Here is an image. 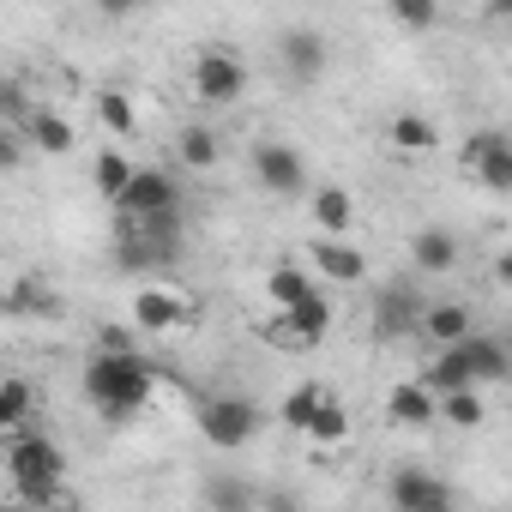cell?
Masks as SVG:
<instances>
[{"instance_id": "6da1fadb", "label": "cell", "mask_w": 512, "mask_h": 512, "mask_svg": "<svg viewBox=\"0 0 512 512\" xmlns=\"http://www.w3.org/2000/svg\"><path fill=\"white\" fill-rule=\"evenodd\" d=\"M157 392V362H145L139 350H91L85 362V398L103 422H139L145 404Z\"/></svg>"}, {"instance_id": "7a4b0ae2", "label": "cell", "mask_w": 512, "mask_h": 512, "mask_svg": "<svg viewBox=\"0 0 512 512\" xmlns=\"http://www.w3.org/2000/svg\"><path fill=\"white\" fill-rule=\"evenodd\" d=\"M0 464H7V476H13V500H25V506H67V500H73L61 440H49V434L31 428V422L7 434Z\"/></svg>"}, {"instance_id": "3957f363", "label": "cell", "mask_w": 512, "mask_h": 512, "mask_svg": "<svg viewBox=\"0 0 512 512\" xmlns=\"http://www.w3.org/2000/svg\"><path fill=\"white\" fill-rule=\"evenodd\" d=\"M332 320H338V308H332V296L314 284L302 302L272 308V320L260 326V338H266V344H278V350H314V344L332 332Z\"/></svg>"}, {"instance_id": "277c9868", "label": "cell", "mask_w": 512, "mask_h": 512, "mask_svg": "<svg viewBox=\"0 0 512 512\" xmlns=\"http://www.w3.org/2000/svg\"><path fill=\"white\" fill-rule=\"evenodd\" d=\"M187 79H193V97H199L205 109H235V103L247 97V61H241L235 49H223V43L199 49L193 67H187Z\"/></svg>"}, {"instance_id": "5b68a950", "label": "cell", "mask_w": 512, "mask_h": 512, "mask_svg": "<svg viewBox=\"0 0 512 512\" xmlns=\"http://www.w3.org/2000/svg\"><path fill=\"white\" fill-rule=\"evenodd\" d=\"M115 217H163V211H181V175L163 169V163H133L121 193L109 199Z\"/></svg>"}, {"instance_id": "8992f818", "label": "cell", "mask_w": 512, "mask_h": 512, "mask_svg": "<svg viewBox=\"0 0 512 512\" xmlns=\"http://www.w3.org/2000/svg\"><path fill=\"white\" fill-rule=\"evenodd\" d=\"M199 434L217 446V452H241L253 434H260V404L241 398V392H217V398H199Z\"/></svg>"}, {"instance_id": "52a82bcc", "label": "cell", "mask_w": 512, "mask_h": 512, "mask_svg": "<svg viewBox=\"0 0 512 512\" xmlns=\"http://www.w3.org/2000/svg\"><path fill=\"white\" fill-rule=\"evenodd\" d=\"M422 278L416 272H404V278H386L380 290H374V338L380 344H404V338H416V320H422Z\"/></svg>"}, {"instance_id": "ba28073f", "label": "cell", "mask_w": 512, "mask_h": 512, "mask_svg": "<svg viewBox=\"0 0 512 512\" xmlns=\"http://www.w3.org/2000/svg\"><path fill=\"white\" fill-rule=\"evenodd\" d=\"M386 506H392V512H452L458 494H452V482H440L434 470L398 464V470L386 476Z\"/></svg>"}, {"instance_id": "9c48e42d", "label": "cell", "mask_w": 512, "mask_h": 512, "mask_svg": "<svg viewBox=\"0 0 512 512\" xmlns=\"http://www.w3.org/2000/svg\"><path fill=\"white\" fill-rule=\"evenodd\" d=\"M278 67H284V79H290L296 91H308V85L326 79V67H332V43H326L314 25H290V31L278 37Z\"/></svg>"}, {"instance_id": "30bf717a", "label": "cell", "mask_w": 512, "mask_h": 512, "mask_svg": "<svg viewBox=\"0 0 512 512\" xmlns=\"http://www.w3.org/2000/svg\"><path fill=\"white\" fill-rule=\"evenodd\" d=\"M133 332H181V326H193V296L187 290H175V284H139L133 290Z\"/></svg>"}, {"instance_id": "8fae6325", "label": "cell", "mask_w": 512, "mask_h": 512, "mask_svg": "<svg viewBox=\"0 0 512 512\" xmlns=\"http://www.w3.org/2000/svg\"><path fill=\"white\" fill-rule=\"evenodd\" d=\"M253 181L278 199H296V193H308V157L284 139H260L253 145Z\"/></svg>"}, {"instance_id": "7c38bea8", "label": "cell", "mask_w": 512, "mask_h": 512, "mask_svg": "<svg viewBox=\"0 0 512 512\" xmlns=\"http://www.w3.org/2000/svg\"><path fill=\"white\" fill-rule=\"evenodd\" d=\"M464 169L488 187V193H512V139L500 133V127H482V133H470L464 139Z\"/></svg>"}, {"instance_id": "4fadbf2b", "label": "cell", "mask_w": 512, "mask_h": 512, "mask_svg": "<svg viewBox=\"0 0 512 512\" xmlns=\"http://www.w3.org/2000/svg\"><path fill=\"white\" fill-rule=\"evenodd\" d=\"M0 314L7 320H61V290L43 272H19L7 290H0Z\"/></svg>"}, {"instance_id": "5bb4252c", "label": "cell", "mask_w": 512, "mask_h": 512, "mask_svg": "<svg viewBox=\"0 0 512 512\" xmlns=\"http://www.w3.org/2000/svg\"><path fill=\"white\" fill-rule=\"evenodd\" d=\"M308 272H320L326 284H362L368 278V253L344 235H314L308 247Z\"/></svg>"}, {"instance_id": "9a60e30c", "label": "cell", "mask_w": 512, "mask_h": 512, "mask_svg": "<svg viewBox=\"0 0 512 512\" xmlns=\"http://www.w3.org/2000/svg\"><path fill=\"white\" fill-rule=\"evenodd\" d=\"M19 133H25V145H31L37 157H67V151L79 145L73 121H67L55 103H31V109H25V121H19Z\"/></svg>"}, {"instance_id": "2e32d148", "label": "cell", "mask_w": 512, "mask_h": 512, "mask_svg": "<svg viewBox=\"0 0 512 512\" xmlns=\"http://www.w3.org/2000/svg\"><path fill=\"white\" fill-rule=\"evenodd\" d=\"M458 235L452 229H440V223H428V229H416L410 235V266H416V278H440V272H452L458 266Z\"/></svg>"}, {"instance_id": "e0dca14e", "label": "cell", "mask_w": 512, "mask_h": 512, "mask_svg": "<svg viewBox=\"0 0 512 512\" xmlns=\"http://www.w3.org/2000/svg\"><path fill=\"white\" fill-rule=\"evenodd\" d=\"M464 332H476V308H470V302H422L416 338H428V344L440 350V344H458Z\"/></svg>"}, {"instance_id": "ac0fdd59", "label": "cell", "mask_w": 512, "mask_h": 512, "mask_svg": "<svg viewBox=\"0 0 512 512\" xmlns=\"http://www.w3.org/2000/svg\"><path fill=\"white\" fill-rule=\"evenodd\" d=\"M308 211H314L320 235H350V229H356V199H350V187H338V181L308 187Z\"/></svg>"}, {"instance_id": "d6986e66", "label": "cell", "mask_w": 512, "mask_h": 512, "mask_svg": "<svg viewBox=\"0 0 512 512\" xmlns=\"http://www.w3.org/2000/svg\"><path fill=\"white\" fill-rule=\"evenodd\" d=\"M386 422L392 428H434V392L422 380H398L386 392Z\"/></svg>"}, {"instance_id": "ffe728a7", "label": "cell", "mask_w": 512, "mask_h": 512, "mask_svg": "<svg viewBox=\"0 0 512 512\" xmlns=\"http://www.w3.org/2000/svg\"><path fill=\"white\" fill-rule=\"evenodd\" d=\"M217 157H223V145H217V133H211L205 121H187V127H175V169H187V175H205V169H217Z\"/></svg>"}, {"instance_id": "44dd1931", "label": "cell", "mask_w": 512, "mask_h": 512, "mask_svg": "<svg viewBox=\"0 0 512 512\" xmlns=\"http://www.w3.org/2000/svg\"><path fill=\"white\" fill-rule=\"evenodd\" d=\"M464 350H470V368H476V386H500L506 374H512V350H506V338H494V332H464Z\"/></svg>"}, {"instance_id": "7402d4cb", "label": "cell", "mask_w": 512, "mask_h": 512, "mask_svg": "<svg viewBox=\"0 0 512 512\" xmlns=\"http://www.w3.org/2000/svg\"><path fill=\"white\" fill-rule=\"evenodd\" d=\"M386 145L404 151V157H422V151L440 145V127H434L428 115H416V109H398V115L386 121Z\"/></svg>"}, {"instance_id": "603a6c76", "label": "cell", "mask_w": 512, "mask_h": 512, "mask_svg": "<svg viewBox=\"0 0 512 512\" xmlns=\"http://www.w3.org/2000/svg\"><path fill=\"white\" fill-rule=\"evenodd\" d=\"M434 422H452V428H482V422H488V398H482V386H452V392H434Z\"/></svg>"}, {"instance_id": "cb8c5ba5", "label": "cell", "mask_w": 512, "mask_h": 512, "mask_svg": "<svg viewBox=\"0 0 512 512\" xmlns=\"http://www.w3.org/2000/svg\"><path fill=\"white\" fill-rule=\"evenodd\" d=\"M37 416V386L25 374H0V434H13Z\"/></svg>"}, {"instance_id": "d4e9b609", "label": "cell", "mask_w": 512, "mask_h": 512, "mask_svg": "<svg viewBox=\"0 0 512 512\" xmlns=\"http://www.w3.org/2000/svg\"><path fill=\"white\" fill-rule=\"evenodd\" d=\"M302 434H308L320 452H326V446H344V440H350V410L326 392V398H320V410L308 416V428H302Z\"/></svg>"}, {"instance_id": "484cf974", "label": "cell", "mask_w": 512, "mask_h": 512, "mask_svg": "<svg viewBox=\"0 0 512 512\" xmlns=\"http://www.w3.org/2000/svg\"><path fill=\"white\" fill-rule=\"evenodd\" d=\"M97 121H103V133L127 139V133H139V103L121 85H109V91H97Z\"/></svg>"}, {"instance_id": "4316f807", "label": "cell", "mask_w": 512, "mask_h": 512, "mask_svg": "<svg viewBox=\"0 0 512 512\" xmlns=\"http://www.w3.org/2000/svg\"><path fill=\"white\" fill-rule=\"evenodd\" d=\"M308 290H314V272L296 266V260H284V266L266 272V302H272V308H290V302H302Z\"/></svg>"}, {"instance_id": "83f0119b", "label": "cell", "mask_w": 512, "mask_h": 512, "mask_svg": "<svg viewBox=\"0 0 512 512\" xmlns=\"http://www.w3.org/2000/svg\"><path fill=\"white\" fill-rule=\"evenodd\" d=\"M320 398H326V386H320V380H302V386H296V392H290V398L278 404V422L302 434V428H308V416L320 410Z\"/></svg>"}, {"instance_id": "f1b7e54d", "label": "cell", "mask_w": 512, "mask_h": 512, "mask_svg": "<svg viewBox=\"0 0 512 512\" xmlns=\"http://www.w3.org/2000/svg\"><path fill=\"white\" fill-rule=\"evenodd\" d=\"M386 13H392L404 31H434V25H440V0H386Z\"/></svg>"}, {"instance_id": "f546056e", "label": "cell", "mask_w": 512, "mask_h": 512, "mask_svg": "<svg viewBox=\"0 0 512 512\" xmlns=\"http://www.w3.org/2000/svg\"><path fill=\"white\" fill-rule=\"evenodd\" d=\"M91 169H97V193H103V199H115V193H121V181H127V169H133V163H127V157H121V151H115V145H109V151H97V163H91Z\"/></svg>"}, {"instance_id": "4dcf8cb0", "label": "cell", "mask_w": 512, "mask_h": 512, "mask_svg": "<svg viewBox=\"0 0 512 512\" xmlns=\"http://www.w3.org/2000/svg\"><path fill=\"white\" fill-rule=\"evenodd\" d=\"M31 103H37V97H31V91L13 79V73H0V121H7V127H19Z\"/></svg>"}, {"instance_id": "1f68e13d", "label": "cell", "mask_w": 512, "mask_h": 512, "mask_svg": "<svg viewBox=\"0 0 512 512\" xmlns=\"http://www.w3.org/2000/svg\"><path fill=\"white\" fill-rule=\"evenodd\" d=\"M25 157H31L25 133H19V127H7V121H0V175H19V169H25Z\"/></svg>"}, {"instance_id": "d6a6232c", "label": "cell", "mask_w": 512, "mask_h": 512, "mask_svg": "<svg viewBox=\"0 0 512 512\" xmlns=\"http://www.w3.org/2000/svg\"><path fill=\"white\" fill-rule=\"evenodd\" d=\"M205 500H211V506H253L260 494H253L247 482H223V476H217V482H205Z\"/></svg>"}, {"instance_id": "836d02e7", "label": "cell", "mask_w": 512, "mask_h": 512, "mask_svg": "<svg viewBox=\"0 0 512 512\" xmlns=\"http://www.w3.org/2000/svg\"><path fill=\"white\" fill-rule=\"evenodd\" d=\"M97 7V19H109V25H127V19H139L151 0H91Z\"/></svg>"}, {"instance_id": "e575fe53", "label": "cell", "mask_w": 512, "mask_h": 512, "mask_svg": "<svg viewBox=\"0 0 512 512\" xmlns=\"http://www.w3.org/2000/svg\"><path fill=\"white\" fill-rule=\"evenodd\" d=\"M97 350H139L133 320H127V326H103V332H97Z\"/></svg>"}, {"instance_id": "d590c367", "label": "cell", "mask_w": 512, "mask_h": 512, "mask_svg": "<svg viewBox=\"0 0 512 512\" xmlns=\"http://www.w3.org/2000/svg\"><path fill=\"white\" fill-rule=\"evenodd\" d=\"M488 13H494V19H506V13H512V0H488Z\"/></svg>"}]
</instances>
